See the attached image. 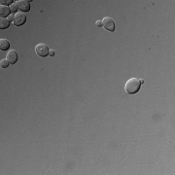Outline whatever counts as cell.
Here are the masks:
<instances>
[{
	"mask_svg": "<svg viewBox=\"0 0 175 175\" xmlns=\"http://www.w3.org/2000/svg\"><path fill=\"white\" fill-rule=\"evenodd\" d=\"M18 8L21 12H29L30 11V3L27 0H19L17 2Z\"/></svg>",
	"mask_w": 175,
	"mask_h": 175,
	"instance_id": "obj_6",
	"label": "cell"
},
{
	"mask_svg": "<svg viewBox=\"0 0 175 175\" xmlns=\"http://www.w3.org/2000/svg\"><path fill=\"white\" fill-rule=\"evenodd\" d=\"M27 22V16H25L24 13L22 12H18L14 15V21H13V24L16 27H22Z\"/></svg>",
	"mask_w": 175,
	"mask_h": 175,
	"instance_id": "obj_3",
	"label": "cell"
},
{
	"mask_svg": "<svg viewBox=\"0 0 175 175\" xmlns=\"http://www.w3.org/2000/svg\"><path fill=\"white\" fill-rule=\"evenodd\" d=\"M140 87H141L140 80L137 79V78H131L129 80L126 81L125 85V90L129 95H134V93L139 92Z\"/></svg>",
	"mask_w": 175,
	"mask_h": 175,
	"instance_id": "obj_1",
	"label": "cell"
},
{
	"mask_svg": "<svg viewBox=\"0 0 175 175\" xmlns=\"http://www.w3.org/2000/svg\"><path fill=\"white\" fill-rule=\"evenodd\" d=\"M10 48V42L5 38L0 39V50L1 51H6Z\"/></svg>",
	"mask_w": 175,
	"mask_h": 175,
	"instance_id": "obj_9",
	"label": "cell"
},
{
	"mask_svg": "<svg viewBox=\"0 0 175 175\" xmlns=\"http://www.w3.org/2000/svg\"><path fill=\"white\" fill-rule=\"evenodd\" d=\"M10 19L8 18H1L0 19V29H6L10 27Z\"/></svg>",
	"mask_w": 175,
	"mask_h": 175,
	"instance_id": "obj_8",
	"label": "cell"
},
{
	"mask_svg": "<svg viewBox=\"0 0 175 175\" xmlns=\"http://www.w3.org/2000/svg\"><path fill=\"white\" fill-rule=\"evenodd\" d=\"M13 0H7V1H5V0H1V5H5V6H7V5H10V4H13Z\"/></svg>",
	"mask_w": 175,
	"mask_h": 175,
	"instance_id": "obj_12",
	"label": "cell"
},
{
	"mask_svg": "<svg viewBox=\"0 0 175 175\" xmlns=\"http://www.w3.org/2000/svg\"><path fill=\"white\" fill-rule=\"evenodd\" d=\"M95 25L97 27H102V21H96Z\"/></svg>",
	"mask_w": 175,
	"mask_h": 175,
	"instance_id": "obj_13",
	"label": "cell"
},
{
	"mask_svg": "<svg viewBox=\"0 0 175 175\" xmlns=\"http://www.w3.org/2000/svg\"><path fill=\"white\" fill-rule=\"evenodd\" d=\"M35 52L39 57H46L50 54V49L44 43H39L35 46Z\"/></svg>",
	"mask_w": 175,
	"mask_h": 175,
	"instance_id": "obj_2",
	"label": "cell"
},
{
	"mask_svg": "<svg viewBox=\"0 0 175 175\" xmlns=\"http://www.w3.org/2000/svg\"><path fill=\"white\" fill-rule=\"evenodd\" d=\"M102 27H104L107 31L113 32L115 30V22L114 19L109 18V17H105L102 19Z\"/></svg>",
	"mask_w": 175,
	"mask_h": 175,
	"instance_id": "obj_4",
	"label": "cell"
},
{
	"mask_svg": "<svg viewBox=\"0 0 175 175\" xmlns=\"http://www.w3.org/2000/svg\"><path fill=\"white\" fill-rule=\"evenodd\" d=\"M11 9L8 6H5V5H1L0 6V17L1 18H6L8 17V16L11 14Z\"/></svg>",
	"mask_w": 175,
	"mask_h": 175,
	"instance_id": "obj_7",
	"label": "cell"
},
{
	"mask_svg": "<svg viewBox=\"0 0 175 175\" xmlns=\"http://www.w3.org/2000/svg\"><path fill=\"white\" fill-rule=\"evenodd\" d=\"M9 64L10 62L7 60H1V61H0V66L2 68H7L9 66Z\"/></svg>",
	"mask_w": 175,
	"mask_h": 175,
	"instance_id": "obj_10",
	"label": "cell"
},
{
	"mask_svg": "<svg viewBox=\"0 0 175 175\" xmlns=\"http://www.w3.org/2000/svg\"><path fill=\"white\" fill-rule=\"evenodd\" d=\"M18 58H19V55L16 50H10L7 53V55H6V60L9 61L10 64H15L18 61Z\"/></svg>",
	"mask_w": 175,
	"mask_h": 175,
	"instance_id": "obj_5",
	"label": "cell"
},
{
	"mask_svg": "<svg viewBox=\"0 0 175 175\" xmlns=\"http://www.w3.org/2000/svg\"><path fill=\"white\" fill-rule=\"evenodd\" d=\"M10 9H11V12L12 13H18V5H17V3H13V4L10 6Z\"/></svg>",
	"mask_w": 175,
	"mask_h": 175,
	"instance_id": "obj_11",
	"label": "cell"
},
{
	"mask_svg": "<svg viewBox=\"0 0 175 175\" xmlns=\"http://www.w3.org/2000/svg\"><path fill=\"white\" fill-rule=\"evenodd\" d=\"M55 56V51L54 50H50V54H49V57H54Z\"/></svg>",
	"mask_w": 175,
	"mask_h": 175,
	"instance_id": "obj_14",
	"label": "cell"
}]
</instances>
